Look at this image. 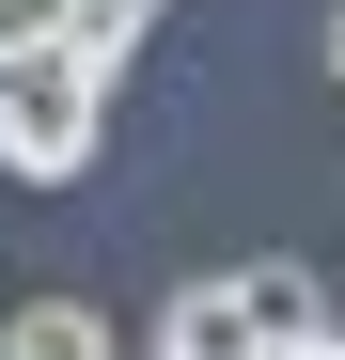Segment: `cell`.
Returning <instances> with one entry per match:
<instances>
[{
  "instance_id": "1",
  "label": "cell",
  "mask_w": 345,
  "mask_h": 360,
  "mask_svg": "<svg viewBox=\"0 0 345 360\" xmlns=\"http://www.w3.org/2000/svg\"><path fill=\"white\" fill-rule=\"evenodd\" d=\"M110 94H126V63H110V47H79V32L0 47V172H32V188L94 172V141H110Z\"/></svg>"
},
{
  "instance_id": "2",
  "label": "cell",
  "mask_w": 345,
  "mask_h": 360,
  "mask_svg": "<svg viewBox=\"0 0 345 360\" xmlns=\"http://www.w3.org/2000/svg\"><path fill=\"white\" fill-rule=\"evenodd\" d=\"M236 297H251V345H330V329H345V297H330L314 266H282V251H251Z\"/></svg>"
},
{
  "instance_id": "3",
  "label": "cell",
  "mask_w": 345,
  "mask_h": 360,
  "mask_svg": "<svg viewBox=\"0 0 345 360\" xmlns=\"http://www.w3.org/2000/svg\"><path fill=\"white\" fill-rule=\"evenodd\" d=\"M157 345H172V360H251V297H236V266L172 282V314H157Z\"/></svg>"
},
{
  "instance_id": "4",
  "label": "cell",
  "mask_w": 345,
  "mask_h": 360,
  "mask_svg": "<svg viewBox=\"0 0 345 360\" xmlns=\"http://www.w3.org/2000/svg\"><path fill=\"white\" fill-rule=\"evenodd\" d=\"M0 360H126V329H110L94 297H16V314H0Z\"/></svg>"
},
{
  "instance_id": "5",
  "label": "cell",
  "mask_w": 345,
  "mask_h": 360,
  "mask_svg": "<svg viewBox=\"0 0 345 360\" xmlns=\"http://www.w3.org/2000/svg\"><path fill=\"white\" fill-rule=\"evenodd\" d=\"M157 16H172V0H63V32H79V47H110V63H126Z\"/></svg>"
},
{
  "instance_id": "6",
  "label": "cell",
  "mask_w": 345,
  "mask_h": 360,
  "mask_svg": "<svg viewBox=\"0 0 345 360\" xmlns=\"http://www.w3.org/2000/svg\"><path fill=\"white\" fill-rule=\"evenodd\" d=\"M32 32H63V0H0V47H32Z\"/></svg>"
},
{
  "instance_id": "7",
  "label": "cell",
  "mask_w": 345,
  "mask_h": 360,
  "mask_svg": "<svg viewBox=\"0 0 345 360\" xmlns=\"http://www.w3.org/2000/svg\"><path fill=\"white\" fill-rule=\"evenodd\" d=\"M251 360H345V345H251Z\"/></svg>"
},
{
  "instance_id": "8",
  "label": "cell",
  "mask_w": 345,
  "mask_h": 360,
  "mask_svg": "<svg viewBox=\"0 0 345 360\" xmlns=\"http://www.w3.org/2000/svg\"><path fill=\"white\" fill-rule=\"evenodd\" d=\"M330 63H345V16H330Z\"/></svg>"
},
{
  "instance_id": "9",
  "label": "cell",
  "mask_w": 345,
  "mask_h": 360,
  "mask_svg": "<svg viewBox=\"0 0 345 360\" xmlns=\"http://www.w3.org/2000/svg\"><path fill=\"white\" fill-rule=\"evenodd\" d=\"M126 360H172V345H126Z\"/></svg>"
},
{
  "instance_id": "10",
  "label": "cell",
  "mask_w": 345,
  "mask_h": 360,
  "mask_svg": "<svg viewBox=\"0 0 345 360\" xmlns=\"http://www.w3.org/2000/svg\"><path fill=\"white\" fill-rule=\"evenodd\" d=\"M330 345H345V329H330Z\"/></svg>"
}]
</instances>
